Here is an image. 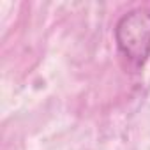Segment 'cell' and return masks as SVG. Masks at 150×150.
I'll list each match as a JSON object with an SVG mask.
<instances>
[{"label":"cell","instance_id":"1","mask_svg":"<svg viewBox=\"0 0 150 150\" xmlns=\"http://www.w3.org/2000/svg\"><path fill=\"white\" fill-rule=\"evenodd\" d=\"M115 41L120 53L141 67L150 57V7H136L125 13L115 27Z\"/></svg>","mask_w":150,"mask_h":150}]
</instances>
